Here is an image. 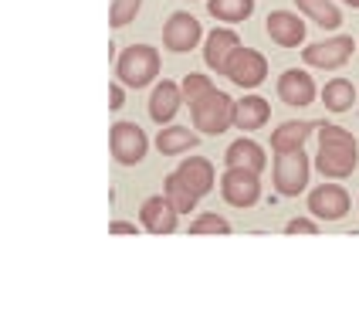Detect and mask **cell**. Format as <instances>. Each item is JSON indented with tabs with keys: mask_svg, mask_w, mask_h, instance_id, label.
<instances>
[{
	"mask_svg": "<svg viewBox=\"0 0 359 336\" xmlns=\"http://www.w3.org/2000/svg\"><path fill=\"white\" fill-rule=\"evenodd\" d=\"M271 119V105L264 96H244V99H234V126L244 129V133H255L261 126H268Z\"/></svg>",
	"mask_w": 359,
	"mask_h": 336,
	"instance_id": "2e32d148",
	"label": "cell"
},
{
	"mask_svg": "<svg viewBox=\"0 0 359 336\" xmlns=\"http://www.w3.org/2000/svg\"><path fill=\"white\" fill-rule=\"evenodd\" d=\"M275 89H278V99L288 102V105H309V102H316V96H319L316 79L309 72H302V68H285L278 75Z\"/></svg>",
	"mask_w": 359,
	"mask_h": 336,
	"instance_id": "4fadbf2b",
	"label": "cell"
},
{
	"mask_svg": "<svg viewBox=\"0 0 359 336\" xmlns=\"http://www.w3.org/2000/svg\"><path fill=\"white\" fill-rule=\"evenodd\" d=\"M177 174L190 183V190H194L197 198H207V194L214 190V180H220L217 174H214V163L207 157H187L177 167Z\"/></svg>",
	"mask_w": 359,
	"mask_h": 336,
	"instance_id": "ac0fdd59",
	"label": "cell"
},
{
	"mask_svg": "<svg viewBox=\"0 0 359 336\" xmlns=\"http://www.w3.org/2000/svg\"><path fill=\"white\" fill-rule=\"evenodd\" d=\"M220 198L231 207H255L261 200V174L241 170V167H227L220 174Z\"/></svg>",
	"mask_w": 359,
	"mask_h": 336,
	"instance_id": "52a82bcc",
	"label": "cell"
},
{
	"mask_svg": "<svg viewBox=\"0 0 359 336\" xmlns=\"http://www.w3.org/2000/svg\"><path fill=\"white\" fill-rule=\"evenodd\" d=\"M312 133H319V119L281 122V126H275V133H271V150L275 153H281V150H299V146H305V139L312 136Z\"/></svg>",
	"mask_w": 359,
	"mask_h": 336,
	"instance_id": "e0dca14e",
	"label": "cell"
},
{
	"mask_svg": "<svg viewBox=\"0 0 359 336\" xmlns=\"http://www.w3.org/2000/svg\"><path fill=\"white\" fill-rule=\"evenodd\" d=\"M264 31L278 48H295L305 41V20L295 11H271L264 20Z\"/></svg>",
	"mask_w": 359,
	"mask_h": 336,
	"instance_id": "5bb4252c",
	"label": "cell"
},
{
	"mask_svg": "<svg viewBox=\"0 0 359 336\" xmlns=\"http://www.w3.org/2000/svg\"><path fill=\"white\" fill-rule=\"evenodd\" d=\"M163 194H166V198L173 200V207H177L180 214H190V211L197 207V200H200L197 194L190 190V183H187L183 177H180L177 170H173V174L166 177V187H163Z\"/></svg>",
	"mask_w": 359,
	"mask_h": 336,
	"instance_id": "cb8c5ba5",
	"label": "cell"
},
{
	"mask_svg": "<svg viewBox=\"0 0 359 336\" xmlns=\"http://www.w3.org/2000/svg\"><path fill=\"white\" fill-rule=\"evenodd\" d=\"M299 4V11L305 18H312L319 27L325 31H336L342 24V14H339V4L336 0H295Z\"/></svg>",
	"mask_w": 359,
	"mask_h": 336,
	"instance_id": "7402d4cb",
	"label": "cell"
},
{
	"mask_svg": "<svg viewBox=\"0 0 359 336\" xmlns=\"http://www.w3.org/2000/svg\"><path fill=\"white\" fill-rule=\"evenodd\" d=\"M190 119H194V126H197L200 133L220 136V133H227V129L234 126V99H231L227 92L214 89L207 99H200L190 105Z\"/></svg>",
	"mask_w": 359,
	"mask_h": 336,
	"instance_id": "277c9868",
	"label": "cell"
},
{
	"mask_svg": "<svg viewBox=\"0 0 359 336\" xmlns=\"http://www.w3.org/2000/svg\"><path fill=\"white\" fill-rule=\"evenodd\" d=\"M309 174H312V163L305 157V150H281L275 153V167H271V180H275V190L281 198H299L302 190L309 187Z\"/></svg>",
	"mask_w": 359,
	"mask_h": 336,
	"instance_id": "3957f363",
	"label": "cell"
},
{
	"mask_svg": "<svg viewBox=\"0 0 359 336\" xmlns=\"http://www.w3.org/2000/svg\"><path fill=\"white\" fill-rule=\"evenodd\" d=\"M322 105L329 112H349L356 105V85L349 79H332L322 85Z\"/></svg>",
	"mask_w": 359,
	"mask_h": 336,
	"instance_id": "44dd1931",
	"label": "cell"
},
{
	"mask_svg": "<svg viewBox=\"0 0 359 336\" xmlns=\"http://www.w3.org/2000/svg\"><path fill=\"white\" fill-rule=\"evenodd\" d=\"M160 75V51L153 44H129L116 55V79L129 89H146Z\"/></svg>",
	"mask_w": 359,
	"mask_h": 336,
	"instance_id": "7a4b0ae2",
	"label": "cell"
},
{
	"mask_svg": "<svg viewBox=\"0 0 359 336\" xmlns=\"http://www.w3.org/2000/svg\"><path fill=\"white\" fill-rule=\"evenodd\" d=\"M200 41H203V27H200V20L194 14H187V11H177V14H170L166 24H163V44L170 48V51H194Z\"/></svg>",
	"mask_w": 359,
	"mask_h": 336,
	"instance_id": "9c48e42d",
	"label": "cell"
},
{
	"mask_svg": "<svg viewBox=\"0 0 359 336\" xmlns=\"http://www.w3.org/2000/svg\"><path fill=\"white\" fill-rule=\"evenodd\" d=\"M349 207H353V200H349V194H346L342 183H322V187H316V190L309 194V211H312V218L339 221L349 214Z\"/></svg>",
	"mask_w": 359,
	"mask_h": 336,
	"instance_id": "30bf717a",
	"label": "cell"
},
{
	"mask_svg": "<svg viewBox=\"0 0 359 336\" xmlns=\"http://www.w3.org/2000/svg\"><path fill=\"white\" fill-rule=\"evenodd\" d=\"M183 102H187L183 99V85H177V82H170V79H160L156 85H153V92H149L146 109H149V119H153V122L166 126V122L177 119Z\"/></svg>",
	"mask_w": 359,
	"mask_h": 336,
	"instance_id": "7c38bea8",
	"label": "cell"
},
{
	"mask_svg": "<svg viewBox=\"0 0 359 336\" xmlns=\"http://www.w3.org/2000/svg\"><path fill=\"white\" fill-rule=\"evenodd\" d=\"M109 150H112L116 163L136 167V163L146 157V150H149V136L142 133V126L122 119V122H116V126L109 129Z\"/></svg>",
	"mask_w": 359,
	"mask_h": 336,
	"instance_id": "8992f818",
	"label": "cell"
},
{
	"mask_svg": "<svg viewBox=\"0 0 359 336\" xmlns=\"http://www.w3.org/2000/svg\"><path fill=\"white\" fill-rule=\"evenodd\" d=\"M109 231H112V235H140V228H136L133 221H112Z\"/></svg>",
	"mask_w": 359,
	"mask_h": 336,
	"instance_id": "f546056e",
	"label": "cell"
},
{
	"mask_svg": "<svg viewBox=\"0 0 359 336\" xmlns=\"http://www.w3.org/2000/svg\"><path fill=\"white\" fill-rule=\"evenodd\" d=\"M142 0H112V11H109V24L112 27H126L129 20H136Z\"/></svg>",
	"mask_w": 359,
	"mask_h": 336,
	"instance_id": "4316f807",
	"label": "cell"
},
{
	"mask_svg": "<svg viewBox=\"0 0 359 336\" xmlns=\"http://www.w3.org/2000/svg\"><path fill=\"white\" fill-rule=\"evenodd\" d=\"M353 51H356V41L349 34H332V38L319 41V44H305L302 58H305V65H312L319 72H336L353 58Z\"/></svg>",
	"mask_w": 359,
	"mask_h": 336,
	"instance_id": "5b68a950",
	"label": "cell"
},
{
	"mask_svg": "<svg viewBox=\"0 0 359 336\" xmlns=\"http://www.w3.org/2000/svg\"><path fill=\"white\" fill-rule=\"evenodd\" d=\"M190 235H231V224L214 214V211H207V214H197V218L190 221V228H187Z\"/></svg>",
	"mask_w": 359,
	"mask_h": 336,
	"instance_id": "484cf974",
	"label": "cell"
},
{
	"mask_svg": "<svg viewBox=\"0 0 359 336\" xmlns=\"http://www.w3.org/2000/svg\"><path fill=\"white\" fill-rule=\"evenodd\" d=\"M285 235H319V224L309 218H292L285 224Z\"/></svg>",
	"mask_w": 359,
	"mask_h": 336,
	"instance_id": "83f0119b",
	"label": "cell"
},
{
	"mask_svg": "<svg viewBox=\"0 0 359 336\" xmlns=\"http://www.w3.org/2000/svg\"><path fill=\"white\" fill-rule=\"evenodd\" d=\"M342 4H349V7H356L359 11V0H342Z\"/></svg>",
	"mask_w": 359,
	"mask_h": 336,
	"instance_id": "4dcf8cb0",
	"label": "cell"
},
{
	"mask_svg": "<svg viewBox=\"0 0 359 336\" xmlns=\"http://www.w3.org/2000/svg\"><path fill=\"white\" fill-rule=\"evenodd\" d=\"M207 14L224 24H241L255 14V0H207Z\"/></svg>",
	"mask_w": 359,
	"mask_h": 336,
	"instance_id": "603a6c76",
	"label": "cell"
},
{
	"mask_svg": "<svg viewBox=\"0 0 359 336\" xmlns=\"http://www.w3.org/2000/svg\"><path fill=\"white\" fill-rule=\"evenodd\" d=\"M224 160H227V167H241V170H251V174H261V170H264V163H268L264 146L255 143V139H248V136L234 139V143L227 146Z\"/></svg>",
	"mask_w": 359,
	"mask_h": 336,
	"instance_id": "d6986e66",
	"label": "cell"
},
{
	"mask_svg": "<svg viewBox=\"0 0 359 336\" xmlns=\"http://www.w3.org/2000/svg\"><path fill=\"white\" fill-rule=\"evenodd\" d=\"M238 44H241V38L231 27H214V31L203 38V65H207L210 72H220V75H224V68H227V61H231Z\"/></svg>",
	"mask_w": 359,
	"mask_h": 336,
	"instance_id": "9a60e30c",
	"label": "cell"
},
{
	"mask_svg": "<svg viewBox=\"0 0 359 336\" xmlns=\"http://www.w3.org/2000/svg\"><path fill=\"white\" fill-rule=\"evenodd\" d=\"M180 85H183V99H187V105L207 99V96L214 92V79H210V75H203V72H187Z\"/></svg>",
	"mask_w": 359,
	"mask_h": 336,
	"instance_id": "d4e9b609",
	"label": "cell"
},
{
	"mask_svg": "<svg viewBox=\"0 0 359 336\" xmlns=\"http://www.w3.org/2000/svg\"><path fill=\"white\" fill-rule=\"evenodd\" d=\"M200 136L194 129H187V126H163L160 133H156V150H160L163 157H180V153H187V150H197Z\"/></svg>",
	"mask_w": 359,
	"mask_h": 336,
	"instance_id": "ffe728a7",
	"label": "cell"
},
{
	"mask_svg": "<svg viewBox=\"0 0 359 336\" xmlns=\"http://www.w3.org/2000/svg\"><path fill=\"white\" fill-rule=\"evenodd\" d=\"M224 75L241 89H258L261 82L268 79V58L255 48H248V44H238L231 61H227V68H224Z\"/></svg>",
	"mask_w": 359,
	"mask_h": 336,
	"instance_id": "ba28073f",
	"label": "cell"
},
{
	"mask_svg": "<svg viewBox=\"0 0 359 336\" xmlns=\"http://www.w3.org/2000/svg\"><path fill=\"white\" fill-rule=\"evenodd\" d=\"M359 150L356 136L336 122H319V153H316V170L329 180H342L356 170Z\"/></svg>",
	"mask_w": 359,
	"mask_h": 336,
	"instance_id": "6da1fadb",
	"label": "cell"
},
{
	"mask_svg": "<svg viewBox=\"0 0 359 336\" xmlns=\"http://www.w3.org/2000/svg\"><path fill=\"white\" fill-rule=\"evenodd\" d=\"M126 89H129V85H126V82H112V89H109V109H122V105H126Z\"/></svg>",
	"mask_w": 359,
	"mask_h": 336,
	"instance_id": "f1b7e54d",
	"label": "cell"
},
{
	"mask_svg": "<svg viewBox=\"0 0 359 336\" xmlns=\"http://www.w3.org/2000/svg\"><path fill=\"white\" fill-rule=\"evenodd\" d=\"M140 224L149 231V235H173L180 224V211L173 207V200L166 194H153V198L142 200L140 207Z\"/></svg>",
	"mask_w": 359,
	"mask_h": 336,
	"instance_id": "8fae6325",
	"label": "cell"
}]
</instances>
